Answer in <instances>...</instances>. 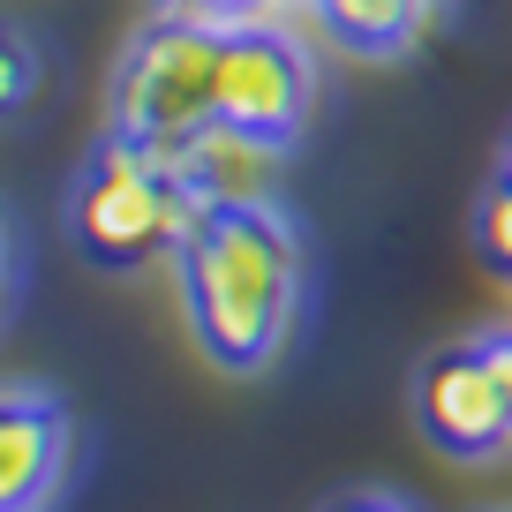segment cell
Segmentation results:
<instances>
[{"mask_svg": "<svg viewBox=\"0 0 512 512\" xmlns=\"http://www.w3.org/2000/svg\"><path fill=\"white\" fill-rule=\"evenodd\" d=\"M189 324L219 369H264L302 309V241L279 211H204L181 241Z\"/></svg>", "mask_w": 512, "mask_h": 512, "instance_id": "cell-1", "label": "cell"}, {"mask_svg": "<svg viewBox=\"0 0 512 512\" xmlns=\"http://www.w3.org/2000/svg\"><path fill=\"white\" fill-rule=\"evenodd\" d=\"M211 68H219V31L196 16H166L128 46L113 76V136L128 144H189L211 121Z\"/></svg>", "mask_w": 512, "mask_h": 512, "instance_id": "cell-2", "label": "cell"}, {"mask_svg": "<svg viewBox=\"0 0 512 512\" xmlns=\"http://www.w3.org/2000/svg\"><path fill=\"white\" fill-rule=\"evenodd\" d=\"M196 219H204L196 196L181 189L174 174H159L151 151L128 144V136H113V144L98 151V166L76 189V234H83V249H98L106 264H136V256H151V249H181V241L196 234Z\"/></svg>", "mask_w": 512, "mask_h": 512, "instance_id": "cell-3", "label": "cell"}, {"mask_svg": "<svg viewBox=\"0 0 512 512\" xmlns=\"http://www.w3.org/2000/svg\"><path fill=\"white\" fill-rule=\"evenodd\" d=\"M317 106V68L279 23H234L219 31V68H211V121L249 128L264 144H294Z\"/></svg>", "mask_w": 512, "mask_h": 512, "instance_id": "cell-4", "label": "cell"}, {"mask_svg": "<svg viewBox=\"0 0 512 512\" xmlns=\"http://www.w3.org/2000/svg\"><path fill=\"white\" fill-rule=\"evenodd\" d=\"M415 415L430 430L437 452H460V460H482V452L512 445V407L505 384H497L490 354L482 347H445L422 362L415 377Z\"/></svg>", "mask_w": 512, "mask_h": 512, "instance_id": "cell-5", "label": "cell"}, {"mask_svg": "<svg viewBox=\"0 0 512 512\" xmlns=\"http://www.w3.org/2000/svg\"><path fill=\"white\" fill-rule=\"evenodd\" d=\"M279 174H287V144H264V136L226 121H204L174 166L196 211H279Z\"/></svg>", "mask_w": 512, "mask_h": 512, "instance_id": "cell-6", "label": "cell"}, {"mask_svg": "<svg viewBox=\"0 0 512 512\" xmlns=\"http://www.w3.org/2000/svg\"><path fill=\"white\" fill-rule=\"evenodd\" d=\"M68 467V415L38 392H0V512H38Z\"/></svg>", "mask_w": 512, "mask_h": 512, "instance_id": "cell-7", "label": "cell"}, {"mask_svg": "<svg viewBox=\"0 0 512 512\" xmlns=\"http://www.w3.org/2000/svg\"><path fill=\"white\" fill-rule=\"evenodd\" d=\"M430 0H317V23L354 53H400L422 31Z\"/></svg>", "mask_w": 512, "mask_h": 512, "instance_id": "cell-8", "label": "cell"}, {"mask_svg": "<svg viewBox=\"0 0 512 512\" xmlns=\"http://www.w3.org/2000/svg\"><path fill=\"white\" fill-rule=\"evenodd\" d=\"M475 241H482V256H490L497 272L512 279V189H505V181L482 196V211H475Z\"/></svg>", "mask_w": 512, "mask_h": 512, "instance_id": "cell-9", "label": "cell"}, {"mask_svg": "<svg viewBox=\"0 0 512 512\" xmlns=\"http://www.w3.org/2000/svg\"><path fill=\"white\" fill-rule=\"evenodd\" d=\"M31 83H38V61H31V46L0 38V113H16L23 98H31Z\"/></svg>", "mask_w": 512, "mask_h": 512, "instance_id": "cell-10", "label": "cell"}, {"mask_svg": "<svg viewBox=\"0 0 512 512\" xmlns=\"http://www.w3.org/2000/svg\"><path fill=\"white\" fill-rule=\"evenodd\" d=\"M249 8L256 0H166V16H196V23H211V31H234Z\"/></svg>", "mask_w": 512, "mask_h": 512, "instance_id": "cell-11", "label": "cell"}, {"mask_svg": "<svg viewBox=\"0 0 512 512\" xmlns=\"http://www.w3.org/2000/svg\"><path fill=\"white\" fill-rule=\"evenodd\" d=\"M482 354H490V369H497V384H505V407H512V332H497V339H482Z\"/></svg>", "mask_w": 512, "mask_h": 512, "instance_id": "cell-12", "label": "cell"}, {"mask_svg": "<svg viewBox=\"0 0 512 512\" xmlns=\"http://www.w3.org/2000/svg\"><path fill=\"white\" fill-rule=\"evenodd\" d=\"M332 512H407V505H400V497H339Z\"/></svg>", "mask_w": 512, "mask_h": 512, "instance_id": "cell-13", "label": "cell"}, {"mask_svg": "<svg viewBox=\"0 0 512 512\" xmlns=\"http://www.w3.org/2000/svg\"><path fill=\"white\" fill-rule=\"evenodd\" d=\"M497 181H505V189H512V136H505V174H497Z\"/></svg>", "mask_w": 512, "mask_h": 512, "instance_id": "cell-14", "label": "cell"}, {"mask_svg": "<svg viewBox=\"0 0 512 512\" xmlns=\"http://www.w3.org/2000/svg\"><path fill=\"white\" fill-rule=\"evenodd\" d=\"M0 279H8V234H0Z\"/></svg>", "mask_w": 512, "mask_h": 512, "instance_id": "cell-15", "label": "cell"}]
</instances>
